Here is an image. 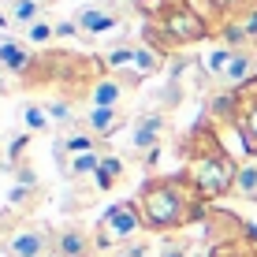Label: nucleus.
Listing matches in <instances>:
<instances>
[{
    "mask_svg": "<svg viewBox=\"0 0 257 257\" xmlns=\"http://www.w3.org/2000/svg\"><path fill=\"white\" fill-rule=\"evenodd\" d=\"M108 75L101 52H75V49H41L34 52L30 67L23 71L15 82L19 90H30V93H56L64 101H90L93 86Z\"/></svg>",
    "mask_w": 257,
    "mask_h": 257,
    "instance_id": "f257e3e1",
    "label": "nucleus"
},
{
    "mask_svg": "<svg viewBox=\"0 0 257 257\" xmlns=\"http://www.w3.org/2000/svg\"><path fill=\"white\" fill-rule=\"evenodd\" d=\"M179 157H183V172L190 175V183L198 187L205 205H212V201L231 194L235 175H238V161L227 153L224 138H220L216 123L209 116H201L187 135H183Z\"/></svg>",
    "mask_w": 257,
    "mask_h": 257,
    "instance_id": "f03ea898",
    "label": "nucleus"
},
{
    "mask_svg": "<svg viewBox=\"0 0 257 257\" xmlns=\"http://www.w3.org/2000/svg\"><path fill=\"white\" fill-rule=\"evenodd\" d=\"M135 12L142 15V41L164 60L198 41H212V26L194 0H135Z\"/></svg>",
    "mask_w": 257,
    "mask_h": 257,
    "instance_id": "7ed1b4c3",
    "label": "nucleus"
},
{
    "mask_svg": "<svg viewBox=\"0 0 257 257\" xmlns=\"http://www.w3.org/2000/svg\"><path fill=\"white\" fill-rule=\"evenodd\" d=\"M135 201L142 209L146 231H157V235H179L183 227L194 224V220H205L209 216V205L201 201V194L190 183L187 172L153 175V179H146Z\"/></svg>",
    "mask_w": 257,
    "mask_h": 257,
    "instance_id": "20e7f679",
    "label": "nucleus"
},
{
    "mask_svg": "<svg viewBox=\"0 0 257 257\" xmlns=\"http://www.w3.org/2000/svg\"><path fill=\"white\" fill-rule=\"evenodd\" d=\"M205 242L209 257H257V227L227 209H209Z\"/></svg>",
    "mask_w": 257,
    "mask_h": 257,
    "instance_id": "39448f33",
    "label": "nucleus"
},
{
    "mask_svg": "<svg viewBox=\"0 0 257 257\" xmlns=\"http://www.w3.org/2000/svg\"><path fill=\"white\" fill-rule=\"evenodd\" d=\"M138 231H146V220H142L138 201H116L101 212V220L93 224L97 246L101 250H123Z\"/></svg>",
    "mask_w": 257,
    "mask_h": 257,
    "instance_id": "423d86ee",
    "label": "nucleus"
},
{
    "mask_svg": "<svg viewBox=\"0 0 257 257\" xmlns=\"http://www.w3.org/2000/svg\"><path fill=\"white\" fill-rule=\"evenodd\" d=\"M0 253L4 257H52V231L34 220L0 224Z\"/></svg>",
    "mask_w": 257,
    "mask_h": 257,
    "instance_id": "0eeeda50",
    "label": "nucleus"
},
{
    "mask_svg": "<svg viewBox=\"0 0 257 257\" xmlns=\"http://www.w3.org/2000/svg\"><path fill=\"white\" fill-rule=\"evenodd\" d=\"M138 86H142L138 71H108V75L93 86L90 104L93 108H123V97H127L131 90H138Z\"/></svg>",
    "mask_w": 257,
    "mask_h": 257,
    "instance_id": "6e6552de",
    "label": "nucleus"
},
{
    "mask_svg": "<svg viewBox=\"0 0 257 257\" xmlns=\"http://www.w3.org/2000/svg\"><path fill=\"white\" fill-rule=\"evenodd\" d=\"M97 235L86 224H64L52 231V257H97Z\"/></svg>",
    "mask_w": 257,
    "mask_h": 257,
    "instance_id": "1a4fd4ad",
    "label": "nucleus"
},
{
    "mask_svg": "<svg viewBox=\"0 0 257 257\" xmlns=\"http://www.w3.org/2000/svg\"><path fill=\"white\" fill-rule=\"evenodd\" d=\"M212 41L227 49H257V8L235 15V19L212 26Z\"/></svg>",
    "mask_w": 257,
    "mask_h": 257,
    "instance_id": "9d476101",
    "label": "nucleus"
},
{
    "mask_svg": "<svg viewBox=\"0 0 257 257\" xmlns=\"http://www.w3.org/2000/svg\"><path fill=\"white\" fill-rule=\"evenodd\" d=\"M168 135V116L164 112H142V116L131 123V153H157L161 149V142Z\"/></svg>",
    "mask_w": 257,
    "mask_h": 257,
    "instance_id": "9b49d317",
    "label": "nucleus"
},
{
    "mask_svg": "<svg viewBox=\"0 0 257 257\" xmlns=\"http://www.w3.org/2000/svg\"><path fill=\"white\" fill-rule=\"evenodd\" d=\"M71 19L78 23V30H82L90 41H93V38H104V34H116L119 26H123L119 12H116L112 4H104V0H101V4H82Z\"/></svg>",
    "mask_w": 257,
    "mask_h": 257,
    "instance_id": "f8f14e48",
    "label": "nucleus"
},
{
    "mask_svg": "<svg viewBox=\"0 0 257 257\" xmlns=\"http://www.w3.org/2000/svg\"><path fill=\"white\" fill-rule=\"evenodd\" d=\"M97 142H101V138H93L90 131L82 127V119H78L75 127H67L64 135L56 138V146H52V153H56V164H67V161H75V157H82V153H93V149H101Z\"/></svg>",
    "mask_w": 257,
    "mask_h": 257,
    "instance_id": "ddd939ff",
    "label": "nucleus"
},
{
    "mask_svg": "<svg viewBox=\"0 0 257 257\" xmlns=\"http://www.w3.org/2000/svg\"><path fill=\"white\" fill-rule=\"evenodd\" d=\"M216 86H224V90H250V86H257V49H238Z\"/></svg>",
    "mask_w": 257,
    "mask_h": 257,
    "instance_id": "4468645a",
    "label": "nucleus"
},
{
    "mask_svg": "<svg viewBox=\"0 0 257 257\" xmlns=\"http://www.w3.org/2000/svg\"><path fill=\"white\" fill-rule=\"evenodd\" d=\"M235 131L242 138L246 153L257 161V86L242 90V104H238V119H235Z\"/></svg>",
    "mask_w": 257,
    "mask_h": 257,
    "instance_id": "2eb2a0df",
    "label": "nucleus"
},
{
    "mask_svg": "<svg viewBox=\"0 0 257 257\" xmlns=\"http://www.w3.org/2000/svg\"><path fill=\"white\" fill-rule=\"evenodd\" d=\"M45 201V190H41V183H15L12 194H8V212L0 220H23V216H30L34 209Z\"/></svg>",
    "mask_w": 257,
    "mask_h": 257,
    "instance_id": "dca6fc26",
    "label": "nucleus"
},
{
    "mask_svg": "<svg viewBox=\"0 0 257 257\" xmlns=\"http://www.w3.org/2000/svg\"><path fill=\"white\" fill-rule=\"evenodd\" d=\"M34 60V49L26 45L23 38H15V34H0V71H8V75L19 78L26 67H30Z\"/></svg>",
    "mask_w": 257,
    "mask_h": 257,
    "instance_id": "f3484780",
    "label": "nucleus"
},
{
    "mask_svg": "<svg viewBox=\"0 0 257 257\" xmlns=\"http://www.w3.org/2000/svg\"><path fill=\"white\" fill-rule=\"evenodd\" d=\"M238 104H242V90H224V86H220V90L209 97V104H205V116H209L212 123L235 127V119H238Z\"/></svg>",
    "mask_w": 257,
    "mask_h": 257,
    "instance_id": "a211bd4d",
    "label": "nucleus"
},
{
    "mask_svg": "<svg viewBox=\"0 0 257 257\" xmlns=\"http://www.w3.org/2000/svg\"><path fill=\"white\" fill-rule=\"evenodd\" d=\"M123 123H127L123 108H90V112L82 116V127L90 131L93 138H112Z\"/></svg>",
    "mask_w": 257,
    "mask_h": 257,
    "instance_id": "6ab92c4d",
    "label": "nucleus"
},
{
    "mask_svg": "<svg viewBox=\"0 0 257 257\" xmlns=\"http://www.w3.org/2000/svg\"><path fill=\"white\" fill-rule=\"evenodd\" d=\"M250 8H257V0H201V12H205L209 26H220V23L235 19V15L250 12Z\"/></svg>",
    "mask_w": 257,
    "mask_h": 257,
    "instance_id": "aec40b11",
    "label": "nucleus"
},
{
    "mask_svg": "<svg viewBox=\"0 0 257 257\" xmlns=\"http://www.w3.org/2000/svg\"><path fill=\"white\" fill-rule=\"evenodd\" d=\"M8 15H12V30H26V26L49 19V8L38 0H8Z\"/></svg>",
    "mask_w": 257,
    "mask_h": 257,
    "instance_id": "412c9836",
    "label": "nucleus"
},
{
    "mask_svg": "<svg viewBox=\"0 0 257 257\" xmlns=\"http://www.w3.org/2000/svg\"><path fill=\"white\" fill-rule=\"evenodd\" d=\"M101 161H104V153H101V149H93V153H82V157H75V161L60 164V172H64V179H71V183L93 179L97 168H101Z\"/></svg>",
    "mask_w": 257,
    "mask_h": 257,
    "instance_id": "4be33fe9",
    "label": "nucleus"
},
{
    "mask_svg": "<svg viewBox=\"0 0 257 257\" xmlns=\"http://www.w3.org/2000/svg\"><path fill=\"white\" fill-rule=\"evenodd\" d=\"M123 161L119 157H112V153H104V161H101V168H97V175H93V190L97 194H104V190H116L119 183H123Z\"/></svg>",
    "mask_w": 257,
    "mask_h": 257,
    "instance_id": "5701e85b",
    "label": "nucleus"
},
{
    "mask_svg": "<svg viewBox=\"0 0 257 257\" xmlns=\"http://www.w3.org/2000/svg\"><path fill=\"white\" fill-rule=\"evenodd\" d=\"M19 38L30 45L34 52H41V49H52L56 45V23L52 19H41V23H34V26H26V30L19 34Z\"/></svg>",
    "mask_w": 257,
    "mask_h": 257,
    "instance_id": "b1692460",
    "label": "nucleus"
},
{
    "mask_svg": "<svg viewBox=\"0 0 257 257\" xmlns=\"http://www.w3.org/2000/svg\"><path fill=\"white\" fill-rule=\"evenodd\" d=\"M23 127L30 131V135H49L56 123H52L49 108H45L41 101H26V104H23Z\"/></svg>",
    "mask_w": 257,
    "mask_h": 257,
    "instance_id": "393cba45",
    "label": "nucleus"
},
{
    "mask_svg": "<svg viewBox=\"0 0 257 257\" xmlns=\"http://www.w3.org/2000/svg\"><path fill=\"white\" fill-rule=\"evenodd\" d=\"M164 64H168V60H164L157 49H149L146 41H135V71H138L142 78H149V75H161V71H164Z\"/></svg>",
    "mask_w": 257,
    "mask_h": 257,
    "instance_id": "a878e982",
    "label": "nucleus"
},
{
    "mask_svg": "<svg viewBox=\"0 0 257 257\" xmlns=\"http://www.w3.org/2000/svg\"><path fill=\"white\" fill-rule=\"evenodd\" d=\"M231 194H235L238 201H257V161L238 164V175H235Z\"/></svg>",
    "mask_w": 257,
    "mask_h": 257,
    "instance_id": "bb28decb",
    "label": "nucleus"
},
{
    "mask_svg": "<svg viewBox=\"0 0 257 257\" xmlns=\"http://www.w3.org/2000/svg\"><path fill=\"white\" fill-rule=\"evenodd\" d=\"M235 52H238V49H227V45H216V49L205 52V60H201V64H205V71H209L212 82H220V78H224V71H227V64L235 60Z\"/></svg>",
    "mask_w": 257,
    "mask_h": 257,
    "instance_id": "cd10ccee",
    "label": "nucleus"
},
{
    "mask_svg": "<svg viewBox=\"0 0 257 257\" xmlns=\"http://www.w3.org/2000/svg\"><path fill=\"white\" fill-rule=\"evenodd\" d=\"M161 257H190V238H183V235H164Z\"/></svg>",
    "mask_w": 257,
    "mask_h": 257,
    "instance_id": "c85d7f7f",
    "label": "nucleus"
},
{
    "mask_svg": "<svg viewBox=\"0 0 257 257\" xmlns=\"http://www.w3.org/2000/svg\"><path fill=\"white\" fill-rule=\"evenodd\" d=\"M71 38H82V41H90L82 30H78V23H75V19H60V23H56V41H71Z\"/></svg>",
    "mask_w": 257,
    "mask_h": 257,
    "instance_id": "c756f323",
    "label": "nucleus"
},
{
    "mask_svg": "<svg viewBox=\"0 0 257 257\" xmlns=\"http://www.w3.org/2000/svg\"><path fill=\"white\" fill-rule=\"evenodd\" d=\"M116 257H149V246L146 242H135V246H123Z\"/></svg>",
    "mask_w": 257,
    "mask_h": 257,
    "instance_id": "7c9ffc66",
    "label": "nucleus"
},
{
    "mask_svg": "<svg viewBox=\"0 0 257 257\" xmlns=\"http://www.w3.org/2000/svg\"><path fill=\"white\" fill-rule=\"evenodd\" d=\"M38 4H45V8H52V4H56V0H38Z\"/></svg>",
    "mask_w": 257,
    "mask_h": 257,
    "instance_id": "2f4dec72",
    "label": "nucleus"
},
{
    "mask_svg": "<svg viewBox=\"0 0 257 257\" xmlns=\"http://www.w3.org/2000/svg\"><path fill=\"white\" fill-rule=\"evenodd\" d=\"M0 4H8V0H0Z\"/></svg>",
    "mask_w": 257,
    "mask_h": 257,
    "instance_id": "473e14b6",
    "label": "nucleus"
}]
</instances>
